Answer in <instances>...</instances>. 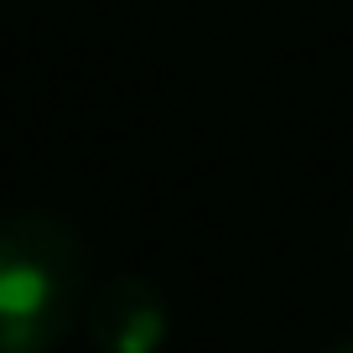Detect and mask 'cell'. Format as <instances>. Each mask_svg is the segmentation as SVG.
<instances>
[{
    "label": "cell",
    "instance_id": "3",
    "mask_svg": "<svg viewBox=\"0 0 353 353\" xmlns=\"http://www.w3.org/2000/svg\"><path fill=\"white\" fill-rule=\"evenodd\" d=\"M317 353H353V338H332L327 348H317Z\"/></svg>",
    "mask_w": 353,
    "mask_h": 353
},
{
    "label": "cell",
    "instance_id": "4",
    "mask_svg": "<svg viewBox=\"0 0 353 353\" xmlns=\"http://www.w3.org/2000/svg\"><path fill=\"white\" fill-rule=\"evenodd\" d=\"M348 250H353V223H348Z\"/></svg>",
    "mask_w": 353,
    "mask_h": 353
},
{
    "label": "cell",
    "instance_id": "2",
    "mask_svg": "<svg viewBox=\"0 0 353 353\" xmlns=\"http://www.w3.org/2000/svg\"><path fill=\"white\" fill-rule=\"evenodd\" d=\"M83 332L99 353H161L172 338V301L151 276L120 270L88 291Z\"/></svg>",
    "mask_w": 353,
    "mask_h": 353
},
{
    "label": "cell",
    "instance_id": "1",
    "mask_svg": "<svg viewBox=\"0 0 353 353\" xmlns=\"http://www.w3.org/2000/svg\"><path fill=\"white\" fill-rule=\"evenodd\" d=\"M88 250L57 213H0V353H57L83 322Z\"/></svg>",
    "mask_w": 353,
    "mask_h": 353
}]
</instances>
